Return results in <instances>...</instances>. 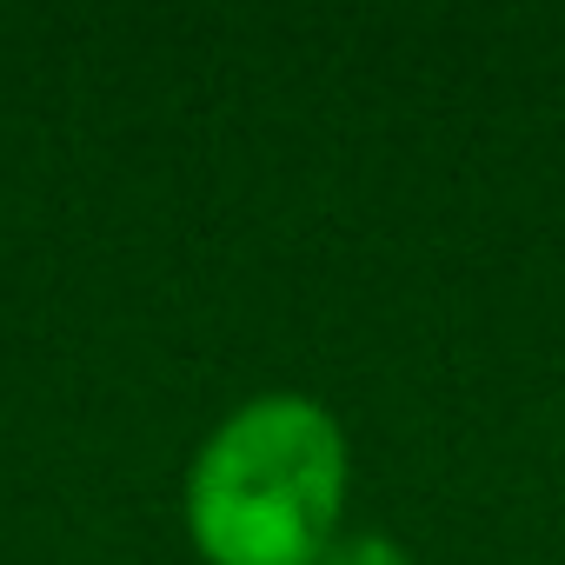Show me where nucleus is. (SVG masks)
Masks as SVG:
<instances>
[{"instance_id":"f03ea898","label":"nucleus","mask_w":565,"mask_h":565,"mask_svg":"<svg viewBox=\"0 0 565 565\" xmlns=\"http://www.w3.org/2000/svg\"><path fill=\"white\" fill-rule=\"evenodd\" d=\"M320 565H413V558H406V545H393L386 532H340Z\"/></svg>"},{"instance_id":"f257e3e1","label":"nucleus","mask_w":565,"mask_h":565,"mask_svg":"<svg viewBox=\"0 0 565 565\" xmlns=\"http://www.w3.org/2000/svg\"><path fill=\"white\" fill-rule=\"evenodd\" d=\"M347 426L313 393L233 406L186 466V539L206 565H320L347 532Z\"/></svg>"}]
</instances>
